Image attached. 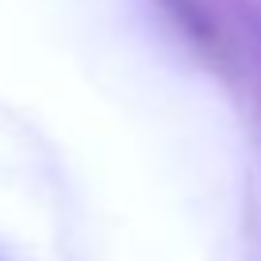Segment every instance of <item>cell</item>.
Instances as JSON below:
<instances>
[]
</instances>
